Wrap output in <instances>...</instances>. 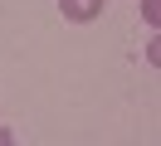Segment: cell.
Returning <instances> with one entry per match:
<instances>
[{
    "mask_svg": "<svg viewBox=\"0 0 161 146\" xmlns=\"http://www.w3.org/2000/svg\"><path fill=\"white\" fill-rule=\"evenodd\" d=\"M103 5H108V0H59V15L69 19V24H93V19L103 15Z\"/></svg>",
    "mask_w": 161,
    "mask_h": 146,
    "instance_id": "obj_1",
    "label": "cell"
},
{
    "mask_svg": "<svg viewBox=\"0 0 161 146\" xmlns=\"http://www.w3.org/2000/svg\"><path fill=\"white\" fill-rule=\"evenodd\" d=\"M142 19L156 29V24H161V0H142Z\"/></svg>",
    "mask_w": 161,
    "mask_h": 146,
    "instance_id": "obj_2",
    "label": "cell"
},
{
    "mask_svg": "<svg viewBox=\"0 0 161 146\" xmlns=\"http://www.w3.org/2000/svg\"><path fill=\"white\" fill-rule=\"evenodd\" d=\"M0 146H20V141H15V132H10L5 122H0Z\"/></svg>",
    "mask_w": 161,
    "mask_h": 146,
    "instance_id": "obj_3",
    "label": "cell"
}]
</instances>
